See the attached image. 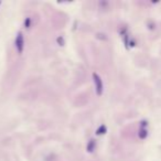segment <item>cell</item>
Wrapping results in <instances>:
<instances>
[{"mask_svg":"<svg viewBox=\"0 0 161 161\" xmlns=\"http://www.w3.org/2000/svg\"><path fill=\"white\" fill-rule=\"evenodd\" d=\"M93 80H94V84H95L96 93H97L98 95H102V94H103V89H104V85H103L102 78L99 77L98 74L94 73V74H93Z\"/></svg>","mask_w":161,"mask_h":161,"instance_id":"obj_1","label":"cell"},{"mask_svg":"<svg viewBox=\"0 0 161 161\" xmlns=\"http://www.w3.org/2000/svg\"><path fill=\"white\" fill-rule=\"evenodd\" d=\"M16 49H17L19 54H21L23 52V49H24V38H23L21 32H19L17 38H16Z\"/></svg>","mask_w":161,"mask_h":161,"instance_id":"obj_2","label":"cell"},{"mask_svg":"<svg viewBox=\"0 0 161 161\" xmlns=\"http://www.w3.org/2000/svg\"><path fill=\"white\" fill-rule=\"evenodd\" d=\"M95 146H96L95 141H94V140H91L89 143H88V146H87V150L89 151V152H92V151L95 149Z\"/></svg>","mask_w":161,"mask_h":161,"instance_id":"obj_3","label":"cell"},{"mask_svg":"<svg viewBox=\"0 0 161 161\" xmlns=\"http://www.w3.org/2000/svg\"><path fill=\"white\" fill-rule=\"evenodd\" d=\"M105 131H106V127L103 125V126H100V127L97 129V131L96 132H97V135H102V134H104Z\"/></svg>","mask_w":161,"mask_h":161,"instance_id":"obj_4","label":"cell"},{"mask_svg":"<svg viewBox=\"0 0 161 161\" xmlns=\"http://www.w3.org/2000/svg\"><path fill=\"white\" fill-rule=\"evenodd\" d=\"M0 4H1V2H0Z\"/></svg>","mask_w":161,"mask_h":161,"instance_id":"obj_5","label":"cell"}]
</instances>
